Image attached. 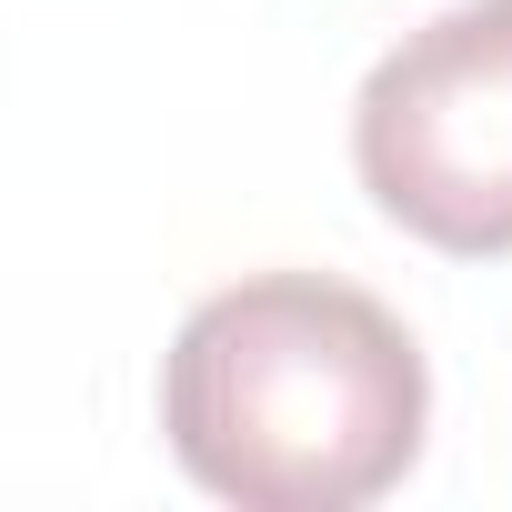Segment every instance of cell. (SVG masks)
Masks as SVG:
<instances>
[{
    "instance_id": "1",
    "label": "cell",
    "mask_w": 512,
    "mask_h": 512,
    "mask_svg": "<svg viewBox=\"0 0 512 512\" xmlns=\"http://www.w3.org/2000/svg\"><path fill=\"white\" fill-rule=\"evenodd\" d=\"M432 432V372L392 302L332 272H251L161 352L171 462L241 512L382 502Z\"/></svg>"
},
{
    "instance_id": "2",
    "label": "cell",
    "mask_w": 512,
    "mask_h": 512,
    "mask_svg": "<svg viewBox=\"0 0 512 512\" xmlns=\"http://www.w3.org/2000/svg\"><path fill=\"white\" fill-rule=\"evenodd\" d=\"M352 171L382 221L452 262L512 251V0H462L392 41L352 101Z\"/></svg>"
}]
</instances>
